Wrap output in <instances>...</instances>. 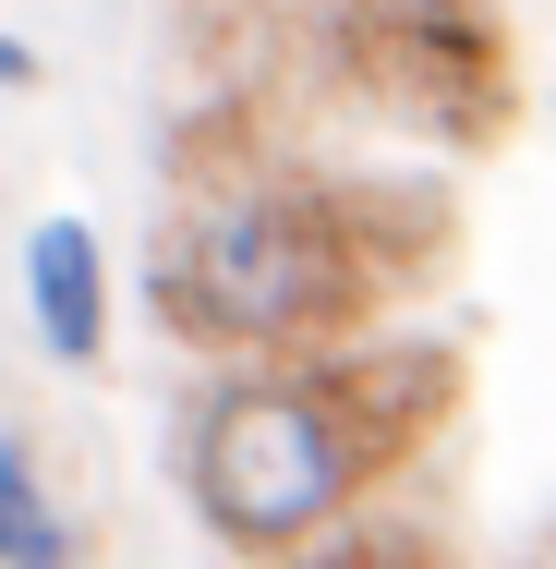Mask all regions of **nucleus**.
Here are the masks:
<instances>
[{
    "instance_id": "nucleus-1",
    "label": "nucleus",
    "mask_w": 556,
    "mask_h": 569,
    "mask_svg": "<svg viewBox=\"0 0 556 569\" xmlns=\"http://www.w3.org/2000/svg\"><path fill=\"white\" fill-rule=\"evenodd\" d=\"M447 412V351H303L219 376L182 425V497L230 558H303Z\"/></svg>"
},
{
    "instance_id": "nucleus-2",
    "label": "nucleus",
    "mask_w": 556,
    "mask_h": 569,
    "mask_svg": "<svg viewBox=\"0 0 556 569\" xmlns=\"http://www.w3.org/2000/svg\"><path fill=\"white\" fill-rule=\"evenodd\" d=\"M387 279L412 267L387 242V207L351 182H219L170 219L145 267L158 316L219 351H338Z\"/></svg>"
},
{
    "instance_id": "nucleus-3",
    "label": "nucleus",
    "mask_w": 556,
    "mask_h": 569,
    "mask_svg": "<svg viewBox=\"0 0 556 569\" xmlns=\"http://www.w3.org/2000/svg\"><path fill=\"white\" fill-rule=\"evenodd\" d=\"M363 61H375V86L412 121H436L447 146H472V133L508 121V37H496L484 0H387Z\"/></svg>"
},
{
    "instance_id": "nucleus-4",
    "label": "nucleus",
    "mask_w": 556,
    "mask_h": 569,
    "mask_svg": "<svg viewBox=\"0 0 556 569\" xmlns=\"http://www.w3.org/2000/svg\"><path fill=\"white\" fill-rule=\"evenodd\" d=\"M12 291H24V328L49 363H98L110 351V242L85 219H37L12 242Z\"/></svg>"
},
{
    "instance_id": "nucleus-5",
    "label": "nucleus",
    "mask_w": 556,
    "mask_h": 569,
    "mask_svg": "<svg viewBox=\"0 0 556 569\" xmlns=\"http://www.w3.org/2000/svg\"><path fill=\"white\" fill-rule=\"evenodd\" d=\"M0 569H85V521L49 497V460L0 437Z\"/></svg>"
},
{
    "instance_id": "nucleus-6",
    "label": "nucleus",
    "mask_w": 556,
    "mask_h": 569,
    "mask_svg": "<svg viewBox=\"0 0 556 569\" xmlns=\"http://www.w3.org/2000/svg\"><path fill=\"white\" fill-rule=\"evenodd\" d=\"M291 569H436V546H412V533H351V521H338V533H315Z\"/></svg>"
},
{
    "instance_id": "nucleus-7",
    "label": "nucleus",
    "mask_w": 556,
    "mask_h": 569,
    "mask_svg": "<svg viewBox=\"0 0 556 569\" xmlns=\"http://www.w3.org/2000/svg\"><path fill=\"white\" fill-rule=\"evenodd\" d=\"M24 73H37V49H24V37H0V86H24Z\"/></svg>"
},
{
    "instance_id": "nucleus-8",
    "label": "nucleus",
    "mask_w": 556,
    "mask_h": 569,
    "mask_svg": "<svg viewBox=\"0 0 556 569\" xmlns=\"http://www.w3.org/2000/svg\"><path fill=\"white\" fill-rule=\"evenodd\" d=\"M436 569H447V558H436Z\"/></svg>"
}]
</instances>
